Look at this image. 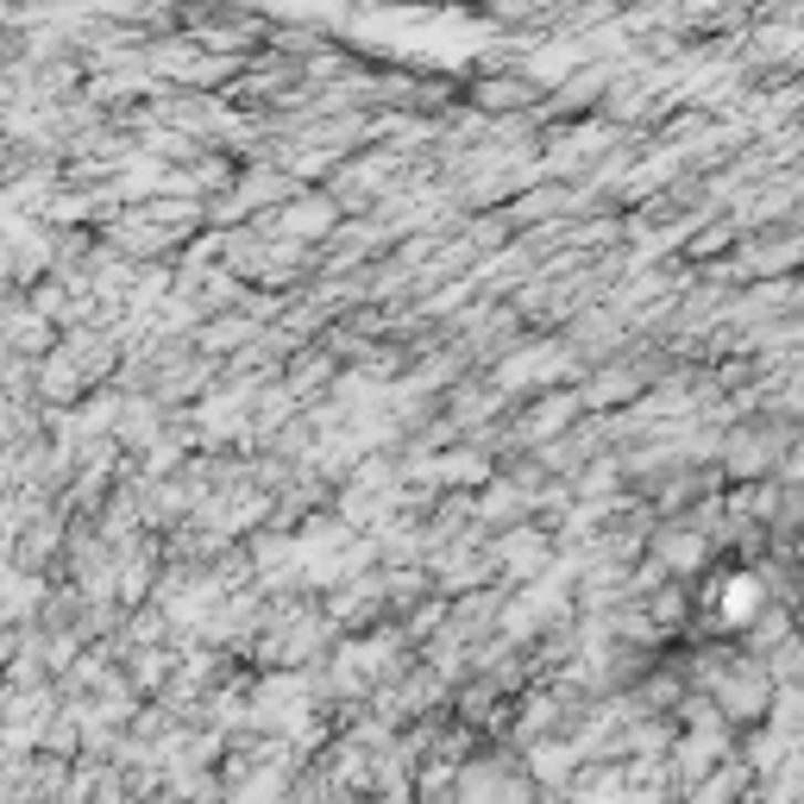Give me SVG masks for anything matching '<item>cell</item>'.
I'll return each mask as SVG.
<instances>
[{"label": "cell", "instance_id": "obj_1", "mask_svg": "<svg viewBox=\"0 0 804 804\" xmlns=\"http://www.w3.org/2000/svg\"><path fill=\"white\" fill-rule=\"evenodd\" d=\"M547 95L534 76H522V70H510V76H478L466 88V101L478 107V114H529L534 101Z\"/></svg>", "mask_w": 804, "mask_h": 804}]
</instances>
